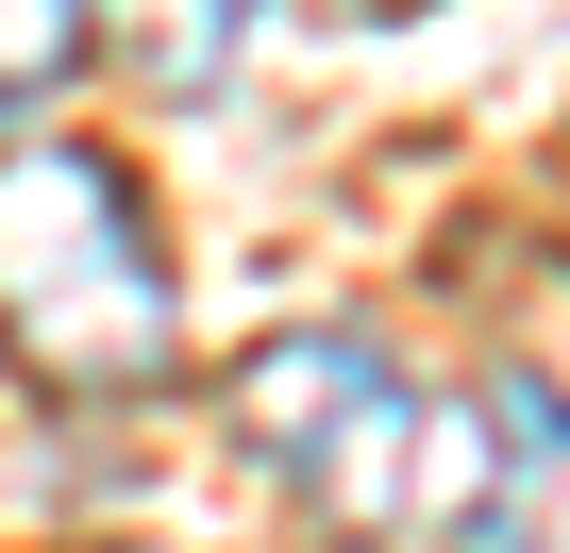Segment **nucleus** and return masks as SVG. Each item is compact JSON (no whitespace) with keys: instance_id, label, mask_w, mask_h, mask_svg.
Masks as SVG:
<instances>
[{"instance_id":"obj_1","label":"nucleus","mask_w":570,"mask_h":553,"mask_svg":"<svg viewBox=\"0 0 570 553\" xmlns=\"http://www.w3.org/2000/svg\"><path fill=\"white\" fill-rule=\"evenodd\" d=\"M0 353L51 403H168L185 386V286L135 168L101 135H18L0 151Z\"/></svg>"},{"instance_id":"obj_2","label":"nucleus","mask_w":570,"mask_h":553,"mask_svg":"<svg viewBox=\"0 0 570 553\" xmlns=\"http://www.w3.org/2000/svg\"><path fill=\"white\" fill-rule=\"evenodd\" d=\"M235 453L336 536H420V520L453 536L487 486V403H420L353 319H320L235 369Z\"/></svg>"},{"instance_id":"obj_3","label":"nucleus","mask_w":570,"mask_h":553,"mask_svg":"<svg viewBox=\"0 0 570 553\" xmlns=\"http://www.w3.org/2000/svg\"><path fill=\"white\" fill-rule=\"evenodd\" d=\"M453 536L470 553H570V403L553 386H487V486Z\"/></svg>"},{"instance_id":"obj_4","label":"nucleus","mask_w":570,"mask_h":553,"mask_svg":"<svg viewBox=\"0 0 570 553\" xmlns=\"http://www.w3.org/2000/svg\"><path fill=\"white\" fill-rule=\"evenodd\" d=\"M101 34H118V51L151 68V85H185V101H202V85L235 68V34H252V0H118Z\"/></svg>"},{"instance_id":"obj_5","label":"nucleus","mask_w":570,"mask_h":553,"mask_svg":"<svg viewBox=\"0 0 570 553\" xmlns=\"http://www.w3.org/2000/svg\"><path fill=\"white\" fill-rule=\"evenodd\" d=\"M85 51H101V0H0V118H35Z\"/></svg>"}]
</instances>
